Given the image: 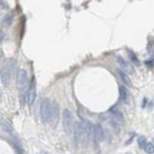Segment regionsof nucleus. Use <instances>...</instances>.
<instances>
[{"instance_id": "6", "label": "nucleus", "mask_w": 154, "mask_h": 154, "mask_svg": "<svg viewBox=\"0 0 154 154\" xmlns=\"http://www.w3.org/2000/svg\"><path fill=\"white\" fill-rule=\"evenodd\" d=\"M27 85H28L27 72L23 68H19L18 71V77H16V86H18V88L20 91H23L26 88Z\"/></svg>"}, {"instance_id": "13", "label": "nucleus", "mask_w": 154, "mask_h": 154, "mask_svg": "<svg viewBox=\"0 0 154 154\" xmlns=\"http://www.w3.org/2000/svg\"><path fill=\"white\" fill-rule=\"evenodd\" d=\"M119 96H121V99L122 102L127 103V99H128V92L125 87H121L119 88Z\"/></svg>"}, {"instance_id": "2", "label": "nucleus", "mask_w": 154, "mask_h": 154, "mask_svg": "<svg viewBox=\"0 0 154 154\" xmlns=\"http://www.w3.org/2000/svg\"><path fill=\"white\" fill-rule=\"evenodd\" d=\"M74 119L72 113L68 109H65L63 112V126L67 134L73 133L74 130Z\"/></svg>"}, {"instance_id": "8", "label": "nucleus", "mask_w": 154, "mask_h": 154, "mask_svg": "<svg viewBox=\"0 0 154 154\" xmlns=\"http://www.w3.org/2000/svg\"><path fill=\"white\" fill-rule=\"evenodd\" d=\"M59 113H60V110H59V106L57 103L55 102H52V114H51V118H50V121H49V124L51 126H57L58 124V121H59Z\"/></svg>"}, {"instance_id": "10", "label": "nucleus", "mask_w": 154, "mask_h": 154, "mask_svg": "<svg viewBox=\"0 0 154 154\" xmlns=\"http://www.w3.org/2000/svg\"><path fill=\"white\" fill-rule=\"evenodd\" d=\"M118 65H119V67H121L122 71H125V72H127V73H133V72H134L133 67H132L128 62H126L124 59L118 58Z\"/></svg>"}, {"instance_id": "15", "label": "nucleus", "mask_w": 154, "mask_h": 154, "mask_svg": "<svg viewBox=\"0 0 154 154\" xmlns=\"http://www.w3.org/2000/svg\"><path fill=\"white\" fill-rule=\"evenodd\" d=\"M138 144H139V145H140V147L144 148V145L147 144V138H145V137H140V138L138 139Z\"/></svg>"}, {"instance_id": "14", "label": "nucleus", "mask_w": 154, "mask_h": 154, "mask_svg": "<svg viewBox=\"0 0 154 154\" xmlns=\"http://www.w3.org/2000/svg\"><path fill=\"white\" fill-rule=\"evenodd\" d=\"M144 149L147 154H153L154 153V144H151V143H147V144L144 145Z\"/></svg>"}, {"instance_id": "5", "label": "nucleus", "mask_w": 154, "mask_h": 154, "mask_svg": "<svg viewBox=\"0 0 154 154\" xmlns=\"http://www.w3.org/2000/svg\"><path fill=\"white\" fill-rule=\"evenodd\" d=\"M111 124H112L114 129L118 132L121 130V128L123 127V124H124V118H123V115L121 113L118 112H113V114L111 115V118H110Z\"/></svg>"}, {"instance_id": "3", "label": "nucleus", "mask_w": 154, "mask_h": 154, "mask_svg": "<svg viewBox=\"0 0 154 154\" xmlns=\"http://www.w3.org/2000/svg\"><path fill=\"white\" fill-rule=\"evenodd\" d=\"M41 118L44 122H48L50 121L51 118V114H52V102L48 99H42L41 103Z\"/></svg>"}, {"instance_id": "16", "label": "nucleus", "mask_w": 154, "mask_h": 154, "mask_svg": "<svg viewBox=\"0 0 154 154\" xmlns=\"http://www.w3.org/2000/svg\"><path fill=\"white\" fill-rule=\"evenodd\" d=\"M130 59L133 61L134 64H136L137 66H140V62H139V60L137 59V57H135V55L133 53H130Z\"/></svg>"}, {"instance_id": "7", "label": "nucleus", "mask_w": 154, "mask_h": 154, "mask_svg": "<svg viewBox=\"0 0 154 154\" xmlns=\"http://www.w3.org/2000/svg\"><path fill=\"white\" fill-rule=\"evenodd\" d=\"M0 127H1L2 130L5 132L6 134L9 135L11 138L16 139L14 128H13V126H12L11 123L9 122V121H8V119H6L5 118H3L2 115L0 117Z\"/></svg>"}, {"instance_id": "17", "label": "nucleus", "mask_w": 154, "mask_h": 154, "mask_svg": "<svg viewBox=\"0 0 154 154\" xmlns=\"http://www.w3.org/2000/svg\"><path fill=\"white\" fill-rule=\"evenodd\" d=\"M3 38H4V34H3L2 31H0V41H1Z\"/></svg>"}, {"instance_id": "9", "label": "nucleus", "mask_w": 154, "mask_h": 154, "mask_svg": "<svg viewBox=\"0 0 154 154\" xmlns=\"http://www.w3.org/2000/svg\"><path fill=\"white\" fill-rule=\"evenodd\" d=\"M36 96H37V89H36V84L35 82H33L28 89L27 92V104L29 106H32L33 103L36 100Z\"/></svg>"}, {"instance_id": "11", "label": "nucleus", "mask_w": 154, "mask_h": 154, "mask_svg": "<svg viewBox=\"0 0 154 154\" xmlns=\"http://www.w3.org/2000/svg\"><path fill=\"white\" fill-rule=\"evenodd\" d=\"M104 140V131L100 124L95 126V141L97 143H100Z\"/></svg>"}, {"instance_id": "4", "label": "nucleus", "mask_w": 154, "mask_h": 154, "mask_svg": "<svg viewBox=\"0 0 154 154\" xmlns=\"http://www.w3.org/2000/svg\"><path fill=\"white\" fill-rule=\"evenodd\" d=\"M73 134L77 143L84 142V140L87 138V130L84 122H75Z\"/></svg>"}, {"instance_id": "12", "label": "nucleus", "mask_w": 154, "mask_h": 154, "mask_svg": "<svg viewBox=\"0 0 154 154\" xmlns=\"http://www.w3.org/2000/svg\"><path fill=\"white\" fill-rule=\"evenodd\" d=\"M118 74H119V76H121V79L122 80L123 83H124L125 85H127V86H131L132 82H131V80H130L129 76H128L127 73H125V72L122 71L121 70H118Z\"/></svg>"}, {"instance_id": "18", "label": "nucleus", "mask_w": 154, "mask_h": 154, "mask_svg": "<svg viewBox=\"0 0 154 154\" xmlns=\"http://www.w3.org/2000/svg\"><path fill=\"white\" fill-rule=\"evenodd\" d=\"M38 154H47L46 152H40V153H38Z\"/></svg>"}, {"instance_id": "1", "label": "nucleus", "mask_w": 154, "mask_h": 154, "mask_svg": "<svg viewBox=\"0 0 154 154\" xmlns=\"http://www.w3.org/2000/svg\"><path fill=\"white\" fill-rule=\"evenodd\" d=\"M16 68V64L13 61H9L5 64L0 70V77H1V82L4 86H8L11 83Z\"/></svg>"}]
</instances>
